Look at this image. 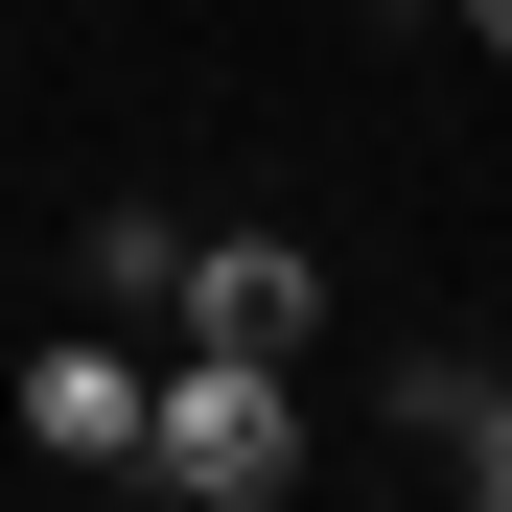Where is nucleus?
Here are the masks:
<instances>
[{"label":"nucleus","instance_id":"1","mask_svg":"<svg viewBox=\"0 0 512 512\" xmlns=\"http://www.w3.org/2000/svg\"><path fill=\"white\" fill-rule=\"evenodd\" d=\"M140 489H187V512L303 489V373H280V350H187V373H140Z\"/></svg>","mask_w":512,"mask_h":512},{"label":"nucleus","instance_id":"2","mask_svg":"<svg viewBox=\"0 0 512 512\" xmlns=\"http://www.w3.org/2000/svg\"><path fill=\"white\" fill-rule=\"evenodd\" d=\"M163 326H187V350H326V256L303 233H187V303H163Z\"/></svg>","mask_w":512,"mask_h":512},{"label":"nucleus","instance_id":"3","mask_svg":"<svg viewBox=\"0 0 512 512\" xmlns=\"http://www.w3.org/2000/svg\"><path fill=\"white\" fill-rule=\"evenodd\" d=\"M24 443L47 466H140V326H47L24 350Z\"/></svg>","mask_w":512,"mask_h":512},{"label":"nucleus","instance_id":"4","mask_svg":"<svg viewBox=\"0 0 512 512\" xmlns=\"http://www.w3.org/2000/svg\"><path fill=\"white\" fill-rule=\"evenodd\" d=\"M70 280H94V326H163V303H187V233H163V210H94Z\"/></svg>","mask_w":512,"mask_h":512},{"label":"nucleus","instance_id":"5","mask_svg":"<svg viewBox=\"0 0 512 512\" xmlns=\"http://www.w3.org/2000/svg\"><path fill=\"white\" fill-rule=\"evenodd\" d=\"M466 47H489V70H512V0H466Z\"/></svg>","mask_w":512,"mask_h":512},{"label":"nucleus","instance_id":"6","mask_svg":"<svg viewBox=\"0 0 512 512\" xmlns=\"http://www.w3.org/2000/svg\"><path fill=\"white\" fill-rule=\"evenodd\" d=\"M489 396H512V373H489Z\"/></svg>","mask_w":512,"mask_h":512}]
</instances>
